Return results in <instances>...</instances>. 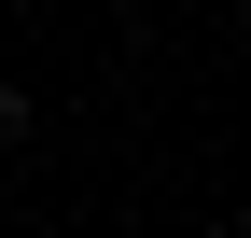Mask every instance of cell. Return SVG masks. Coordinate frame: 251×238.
I'll return each mask as SVG.
<instances>
[{
	"label": "cell",
	"instance_id": "obj_1",
	"mask_svg": "<svg viewBox=\"0 0 251 238\" xmlns=\"http://www.w3.org/2000/svg\"><path fill=\"white\" fill-rule=\"evenodd\" d=\"M28 126H42V112H28V84H0V154H28Z\"/></svg>",
	"mask_w": 251,
	"mask_h": 238
}]
</instances>
